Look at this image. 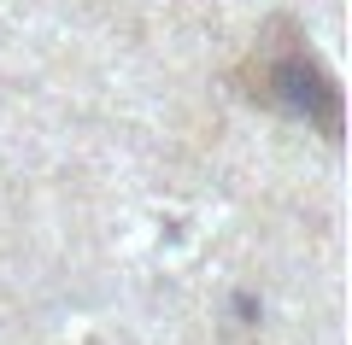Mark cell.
Masks as SVG:
<instances>
[{"instance_id": "1", "label": "cell", "mask_w": 352, "mask_h": 345, "mask_svg": "<svg viewBox=\"0 0 352 345\" xmlns=\"http://www.w3.org/2000/svg\"><path fill=\"white\" fill-rule=\"evenodd\" d=\"M252 94L294 111V117L323 123V135H335V123H340L335 117V82L311 64V53L300 41H264V64H258V88Z\"/></svg>"}]
</instances>
